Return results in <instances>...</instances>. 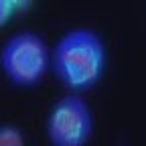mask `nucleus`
Instances as JSON below:
<instances>
[{
  "label": "nucleus",
  "instance_id": "nucleus-1",
  "mask_svg": "<svg viewBox=\"0 0 146 146\" xmlns=\"http://www.w3.org/2000/svg\"><path fill=\"white\" fill-rule=\"evenodd\" d=\"M108 49L104 39L91 29L67 31L51 49V71L67 91L85 94L94 89L106 73Z\"/></svg>",
  "mask_w": 146,
  "mask_h": 146
},
{
  "label": "nucleus",
  "instance_id": "nucleus-2",
  "mask_svg": "<svg viewBox=\"0 0 146 146\" xmlns=\"http://www.w3.org/2000/svg\"><path fill=\"white\" fill-rule=\"evenodd\" d=\"M0 69L16 87H35L51 69V51L41 35L18 31L0 49Z\"/></svg>",
  "mask_w": 146,
  "mask_h": 146
},
{
  "label": "nucleus",
  "instance_id": "nucleus-3",
  "mask_svg": "<svg viewBox=\"0 0 146 146\" xmlns=\"http://www.w3.org/2000/svg\"><path fill=\"white\" fill-rule=\"evenodd\" d=\"M45 134L51 146H87L94 136V114L81 94L67 91L51 106Z\"/></svg>",
  "mask_w": 146,
  "mask_h": 146
},
{
  "label": "nucleus",
  "instance_id": "nucleus-4",
  "mask_svg": "<svg viewBox=\"0 0 146 146\" xmlns=\"http://www.w3.org/2000/svg\"><path fill=\"white\" fill-rule=\"evenodd\" d=\"M0 146H27V136L21 128L12 124L0 126Z\"/></svg>",
  "mask_w": 146,
  "mask_h": 146
},
{
  "label": "nucleus",
  "instance_id": "nucleus-5",
  "mask_svg": "<svg viewBox=\"0 0 146 146\" xmlns=\"http://www.w3.org/2000/svg\"><path fill=\"white\" fill-rule=\"evenodd\" d=\"M14 14H16V12H14V8H12V2H10V0H0V29L6 27L8 21H10Z\"/></svg>",
  "mask_w": 146,
  "mask_h": 146
},
{
  "label": "nucleus",
  "instance_id": "nucleus-6",
  "mask_svg": "<svg viewBox=\"0 0 146 146\" xmlns=\"http://www.w3.org/2000/svg\"><path fill=\"white\" fill-rule=\"evenodd\" d=\"M12 2V8L16 14H21V12H29L31 6L35 4V0H10Z\"/></svg>",
  "mask_w": 146,
  "mask_h": 146
}]
</instances>
